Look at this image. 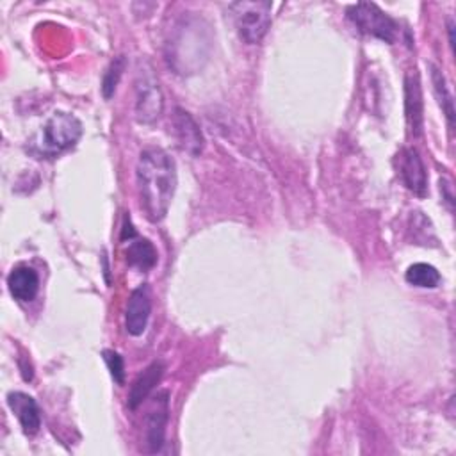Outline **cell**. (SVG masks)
Instances as JSON below:
<instances>
[{
  "instance_id": "cell-1",
  "label": "cell",
  "mask_w": 456,
  "mask_h": 456,
  "mask_svg": "<svg viewBox=\"0 0 456 456\" xmlns=\"http://www.w3.org/2000/svg\"><path fill=\"white\" fill-rule=\"evenodd\" d=\"M137 191L146 217L159 223L166 217L176 189V166L169 153L148 146L139 153L135 166Z\"/></svg>"
},
{
  "instance_id": "cell-2",
  "label": "cell",
  "mask_w": 456,
  "mask_h": 456,
  "mask_svg": "<svg viewBox=\"0 0 456 456\" xmlns=\"http://www.w3.org/2000/svg\"><path fill=\"white\" fill-rule=\"evenodd\" d=\"M82 135V123L69 112H53L30 141V151L39 159H52L73 148Z\"/></svg>"
},
{
  "instance_id": "cell-3",
  "label": "cell",
  "mask_w": 456,
  "mask_h": 456,
  "mask_svg": "<svg viewBox=\"0 0 456 456\" xmlns=\"http://www.w3.org/2000/svg\"><path fill=\"white\" fill-rule=\"evenodd\" d=\"M235 28L249 45H256L265 36L271 25V2H235L230 4Z\"/></svg>"
},
{
  "instance_id": "cell-4",
  "label": "cell",
  "mask_w": 456,
  "mask_h": 456,
  "mask_svg": "<svg viewBox=\"0 0 456 456\" xmlns=\"http://www.w3.org/2000/svg\"><path fill=\"white\" fill-rule=\"evenodd\" d=\"M346 14L353 21V25L363 34L374 36L390 45H394L399 36V23L394 18H390L385 11H381L376 4H353L347 7Z\"/></svg>"
},
{
  "instance_id": "cell-5",
  "label": "cell",
  "mask_w": 456,
  "mask_h": 456,
  "mask_svg": "<svg viewBox=\"0 0 456 456\" xmlns=\"http://www.w3.org/2000/svg\"><path fill=\"white\" fill-rule=\"evenodd\" d=\"M164 109V98L151 66L142 64L135 77V118L141 123H153Z\"/></svg>"
},
{
  "instance_id": "cell-6",
  "label": "cell",
  "mask_w": 456,
  "mask_h": 456,
  "mask_svg": "<svg viewBox=\"0 0 456 456\" xmlns=\"http://www.w3.org/2000/svg\"><path fill=\"white\" fill-rule=\"evenodd\" d=\"M151 314V297L146 285H139L128 296L125 308V330L132 337L144 333Z\"/></svg>"
},
{
  "instance_id": "cell-7",
  "label": "cell",
  "mask_w": 456,
  "mask_h": 456,
  "mask_svg": "<svg viewBox=\"0 0 456 456\" xmlns=\"http://www.w3.org/2000/svg\"><path fill=\"white\" fill-rule=\"evenodd\" d=\"M397 166L403 183L417 196H426L428 192V175L424 162L417 150L413 148H403L397 155Z\"/></svg>"
},
{
  "instance_id": "cell-8",
  "label": "cell",
  "mask_w": 456,
  "mask_h": 456,
  "mask_svg": "<svg viewBox=\"0 0 456 456\" xmlns=\"http://www.w3.org/2000/svg\"><path fill=\"white\" fill-rule=\"evenodd\" d=\"M173 132H175L178 146L183 151H187L192 157L201 153V150L205 146V139L200 130V125L187 110H183L180 107H176L175 114H173Z\"/></svg>"
},
{
  "instance_id": "cell-9",
  "label": "cell",
  "mask_w": 456,
  "mask_h": 456,
  "mask_svg": "<svg viewBox=\"0 0 456 456\" xmlns=\"http://www.w3.org/2000/svg\"><path fill=\"white\" fill-rule=\"evenodd\" d=\"M169 419V399L167 392H160L146 417V445L148 452H159L164 445L166 426Z\"/></svg>"
},
{
  "instance_id": "cell-10",
  "label": "cell",
  "mask_w": 456,
  "mask_h": 456,
  "mask_svg": "<svg viewBox=\"0 0 456 456\" xmlns=\"http://www.w3.org/2000/svg\"><path fill=\"white\" fill-rule=\"evenodd\" d=\"M7 406L16 415L25 435H36L41 426V411L36 399L25 392H9Z\"/></svg>"
},
{
  "instance_id": "cell-11",
  "label": "cell",
  "mask_w": 456,
  "mask_h": 456,
  "mask_svg": "<svg viewBox=\"0 0 456 456\" xmlns=\"http://www.w3.org/2000/svg\"><path fill=\"white\" fill-rule=\"evenodd\" d=\"M9 294L18 301H32L39 290V276L28 265H16L7 276Z\"/></svg>"
},
{
  "instance_id": "cell-12",
  "label": "cell",
  "mask_w": 456,
  "mask_h": 456,
  "mask_svg": "<svg viewBox=\"0 0 456 456\" xmlns=\"http://www.w3.org/2000/svg\"><path fill=\"white\" fill-rule=\"evenodd\" d=\"M164 374V363L160 360L151 362L132 383L128 392V408L135 410L155 388V385L160 381Z\"/></svg>"
},
{
  "instance_id": "cell-13",
  "label": "cell",
  "mask_w": 456,
  "mask_h": 456,
  "mask_svg": "<svg viewBox=\"0 0 456 456\" xmlns=\"http://www.w3.org/2000/svg\"><path fill=\"white\" fill-rule=\"evenodd\" d=\"M404 98H406V119L411 135L422 134V93L417 73H410L404 78Z\"/></svg>"
},
{
  "instance_id": "cell-14",
  "label": "cell",
  "mask_w": 456,
  "mask_h": 456,
  "mask_svg": "<svg viewBox=\"0 0 456 456\" xmlns=\"http://www.w3.org/2000/svg\"><path fill=\"white\" fill-rule=\"evenodd\" d=\"M126 262L132 267H137L141 271H148L157 264V249L148 239L142 237H132L128 240V248L125 251Z\"/></svg>"
},
{
  "instance_id": "cell-15",
  "label": "cell",
  "mask_w": 456,
  "mask_h": 456,
  "mask_svg": "<svg viewBox=\"0 0 456 456\" xmlns=\"http://www.w3.org/2000/svg\"><path fill=\"white\" fill-rule=\"evenodd\" d=\"M406 281L413 287H420V289H435L442 276L438 273V269L431 264H426V262H417V264H411L408 269H406V274H404Z\"/></svg>"
},
{
  "instance_id": "cell-16",
  "label": "cell",
  "mask_w": 456,
  "mask_h": 456,
  "mask_svg": "<svg viewBox=\"0 0 456 456\" xmlns=\"http://www.w3.org/2000/svg\"><path fill=\"white\" fill-rule=\"evenodd\" d=\"M429 69H431V82H433L435 94H436V98L440 102L442 110L445 112V118H447L449 125L452 126L454 125V100H452V94H451V91L447 87L445 77L440 71V68H436L435 64H429Z\"/></svg>"
},
{
  "instance_id": "cell-17",
  "label": "cell",
  "mask_w": 456,
  "mask_h": 456,
  "mask_svg": "<svg viewBox=\"0 0 456 456\" xmlns=\"http://www.w3.org/2000/svg\"><path fill=\"white\" fill-rule=\"evenodd\" d=\"M125 66H126L125 57H123V55H118L114 61H110L109 68L105 69V73H103V82H102V93H103V96H105L107 100L114 94V91H116V87H118V82H119V78H121V75H123V71H125Z\"/></svg>"
},
{
  "instance_id": "cell-18",
  "label": "cell",
  "mask_w": 456,
  "mask_h": 456,
  "mask_svg": "<svg viewBox=\"0 0 456 456\" xmlns=\"http://www.w3.org/2000/svg\"><path fill=\"white\" fill-rule=\"evenodd\" d=\"M102 356H103V360H105V363L109 367V372H110L112 379L118 385H123L125 383V363H123L121 354L112 351V349H103Z\"/></svg>"
},
{
  "instance_id": "cell-19",
  "label": "cell",
  "mask_w": 456,
  "mask_h": 456,
  "mask_svg": "<svg viewBox=\"0 0 456 456\" xmlns=\"http://www.w3.org/2000/svg\"><path fill=\"white\" fill-rule=\"evenodd\" d=\"M440 191H442V196H444L447 207L452 210L454 196H452V185H451V182H449L447 178H442V180H440Z\"/></svg>"
}]
</instances>
